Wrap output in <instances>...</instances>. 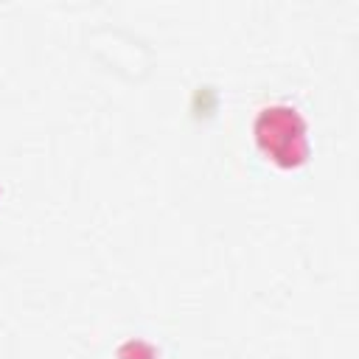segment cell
<instances>
[{"mask_svg":"<svg viewBox=\"0 0 359 359\" xmlns=\"http://www.w3.org/2000/svg\"><path fill=\"white\" fill-rule=\"evenodd\" d=\"M255 143L258 149L280 168H297L309 157V140H306V121L303 115L289 104H272L264 107L255 115Z\"/></svg>","mask_w":359,"mask_h":359,"instance_id":"obj_1","label":"cell"}]
</instances>
